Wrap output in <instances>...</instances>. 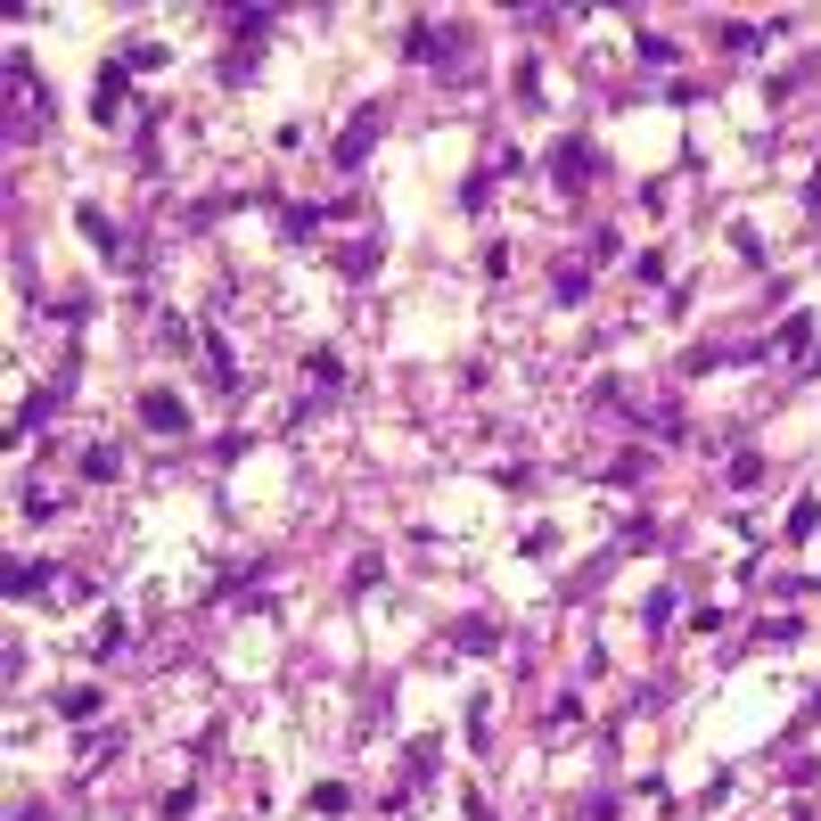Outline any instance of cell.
I'll return each mask as SVG.
<instances>
[{
    "label": "cell",
    "instance_id": "obj_1",
    "mask_svg": "<svg viewBox=\"0 0 821 821\" xmlns=\"http://www.w3.org/2000/svg\"><path fill=\"white\" fill-rule=\"evenodd\" d=\"M148 419H156L164 435H173V427H181V403H173V395H148Z\"/></svg>",
    "mask_w": 821,
    "mask_h": 821
}]
</instances>
